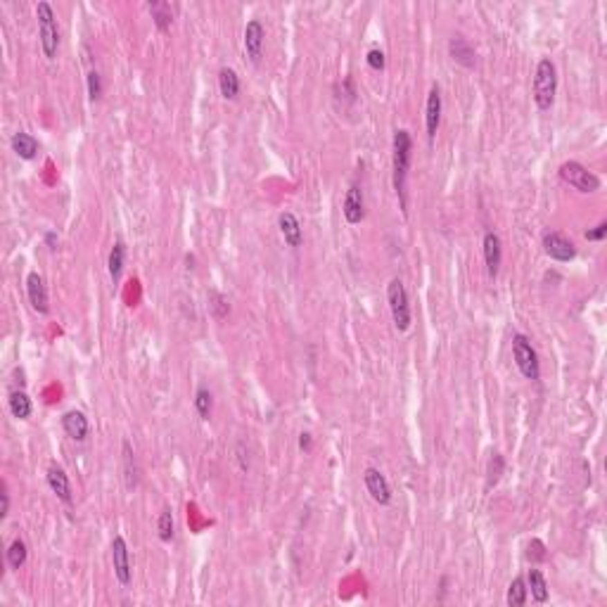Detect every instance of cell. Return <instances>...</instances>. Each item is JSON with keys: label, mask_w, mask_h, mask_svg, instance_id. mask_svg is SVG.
Here are the masks:
<instances>
[{"label": "cell", "mask_w": 607, "mask_h": 607, "mask_svg": "<svg viewBox=\"0 0 607 607\" xmlns=\"http://www.w3.org/2000/svg\"><path fill=\"white\" fill-rule=\"evenodd\" d=\"M512 356H515V363L520 368L522 375L532 382H538V377H541V365H538L536 349L532 347L529 337L520 335V332L512 335Z\"/></svg>", "instance_id": "cell-5"}, {"label": "cell", "mask_w": 607, "mask_h": 607, "mask_svg": "<svg viewBox=\"0 0 607 607\" xmlns=\"http://www.w3.org/2000/svg\"><path fill=\"white\" fill-rule=\"evenodd\" d=\"M209 309H211V314H214V318H219V320H224L228 314H230V304H228V299L224 297V294L221 292H209Z\"/></svg>", "instance_id": "cell-30"}, {"label": "cell", "mask_w": 607, "mask_h": 607, "mask_svg": "<svg viewBox=\"0 0 607 607\" xmlns=\"http://www.w3.org/2000/svg\"><path fill=\"white\" fill-rule=\"evenodd\" d=\"M86 81H88V96H91V100L102 98V76H100L98 71H91V74L86 76Z\"/></svg>", "instance_id": "cell-31"}, {"label": "cell", "mask_w": 607, "mask_h": 607, "mask_svg": "<svg viewBox=\"0 0 607 607\" xmlns=\"http://www.w3.org/2000/svg\"><path fill=\"white\" fill-rule=\"evenodd\" d=\"M124 264H126V244L121 242V240H116L114 247H112V252H109V259H107V271H109V278H112L114 285L121 280Z\"/></svg>", "instance_id": "cell-21"}, {"label": "cell", "mask_w": 607, "mask_h": 607, "mask_svg": "<svg viewBox=\"0 0 607 607\" xmlns=\"http://www.w3.org/2000/svg\"><path fill=\"white\" fill-rule=\"evenodd\" d=\"M543 252L550 256V259L560 261V264H567L577 256V247L572 240H567L562 233L548 230L543 235Z\"/></svg>", "instance_id": "cell-8"}, {"label": "cell", "mask_w": 607, "mask_h": 607, "mask_svg": "<svg viewBox=\"0 0 607 607\" xmlns=\"http://www.w3.org/2000/svg\"><path fill=\"white\" fill-rule=\"evenodd\" d=\"M365 62H368V66H370V69L382 71V69H384V64H387V60H384V53H382V50L372 48V50H368Z\"/></svg>", "instance_id": "cell-33"}, {"label": "cell", "mask_w": 607, "mask_h": 607, "mask_svg": "<svg viewBox=\"0 0 607 607\" xmlns=\"http://www.w3.org/2000/svg\"><path fill=\"white\" fill-rule=\"evenodd\" d=\"M0 498H3V510H0V517H8L10 515V491H8V487H5L3 484V491H0Z\"/></svg>", "instance_id": "cell-35"}, {"label": "cell", "mask_w": 607, "mask_h": 607, "mask_svg": "<svg viewBox=\"0 0 607 607\" xmlns=\"http://www.w3.org/2000/svg\"><path fill=\"white\" fill-rule=\"evenodd\" d=\"M500 472H503V458H500L498 453L491 455V460H489V487H493L496 482L500 480Z\"/></svg>", "instance_id": "cell-32"}, {"label": "cell", "mask_w": 607, "mask_h": 607, "mask_svg": "<svg viewBox=\"0 0 607 607\" xmlns=\"http://www.w3.org/2000/svg\"><path fill=\"white\" fill-rule=\"evenodd\" d=\"M342 214L344 219H347V224H361L365 216V207H363V190H361V185H354L347 190V197H344V204H342Z\"/></svg>", "instance_id": "cell-12"}, {"label": "cell", "mask_w": 607, "mask_h": 607, "mask_svg": "<svg viewBox=\"0 0 607 607\" xmlns=\"http://www.w3.org/2000/svg\"><path fill=\"white\" fill-rule=\"evenodd\" d=\"M26 558H29V550H26V543L21 538H15L8 548V565L12 570H21L26 565Z\"/></svg>", "instance_id": "cell-26"}, {"label": "cell", "mask_w": 607, "mask_h": 607, "mask_svg": "<svg viewBox=\"0 0 607 607\" xmlns=\"http://www.w3.org/2000/svg\"><path fill=\"white\" fill-rule=\"evenodd\" d=\"M211 408H214V399H211V392L207 387H197L194 392V410L202 420H209L211 417Z\"/></svg>", "instance_id": "cell-28"}, {"label": "cell", "mask_w": 607, "mask_h": 607, "mask_svg": "<svg viewBox=\"0 0 607 607\" xmlns=\"http://www.w3.org/2000/svg\"><path fill=\"white\" fill-rule=\"evenodd\" d=\"M449 53H451V57H453L455 62L463 64V66H467V69H472V66H475V62H477L475 50H472V46L465 41L463 36H453V38H451V43H449Z\"/></svg>", "instance_id": "cell-18"}, {"label": "cell", "mask_w": 607, "mask_h": 607, "mask_svg": "<svg viewBox=\"0 0 607 607\" xmlns=\"http://www.w3.org/2000/svg\"><path fill=\"white\" fill-rule=\"evenodd\" d=\"M36 17H38V36H41V50L48 60L57 57V48H60V29H57V19H55V10L53 5L41 0L36 5Z\"/></svg>", "instance_id": "cell-3"}, {"label": "cell", "mask_w": 607, "mask_h": 607, "mask_svg": "<svg viewBox=\"0 0 607 607\" xmlns=\"http://www.w3.org/2000/svg\"><path fill=\"white\" fill-rule=\"evenodd\" d=\"M363 482H365V489L368 493H370V498L375 500V503L380 505H389L392 503V487H389L387 477L382 475L377 467H365L363 472Z\"/></svg>", "instance_id": "cell-9"}, {"label": "cell", "mask_w": 607, "mask_h": 607, "mask_svg": "<svg viewBox=\"0 0 607 607\" xmlns=\"http://www.w3.org/2000/svg\"><path fill=\"white\" fill-rule=\"evenodd\" d=\"M439 124H442V93L434 86L427 96V107H425V126H427V141L434 143L439 131Z\"/></svg>", "instance_id": "cell-13"}, {"label": "cell", "mask_w": 607, "mask_h": 607, "mask_svg": "<svg viewBox=\"0 0 607 607\" xmlns=\"http://www.w3.org/2000/svg\"><path fill=\"white\" fill-rule=\"evenodd\" d=\"M8 406H10V413H12V415L17 417V420H29V415H31V410H33L29 394H26V392H19V389L10 394Z\"/></svg>", "instance_id": "cell-22"}, {"label": "cell", "mask_w": 607, "mask_h": 607, "mask_svg": "<svg viewBox=\"0 0 607 607\" xmlns=\"http://www.w3.org/2000/svg\"><path fill=\"white\" fill-rule=\"evenodd\" d=\"M527 588L532 591V598L536 600V603H545L548 600V581H545V577L541 574V570H529L527 574Z\"/></svg>", "instance_id": "cell-23"}, {"label": "cell", "mask_w": 607, "mask_h": 607, "mask_svg": "<svg viewBox=\"0 0 607 607\" xmlns=\"http://www.w3.org/2000/svg\"><path fill=\"white\" fill-rule=\"evenodd\" d=\"M48 487H50V491L57 496V498L62 500L64 505H71V503H74V496H71L69 477H66V472H64L60 465H50V467H48Z\"/></svg>", "instance_id": "cell-16"}, {"label": "cell", "mask_w": 607, "mask_h": 607, "mask_svg": "<svg viewBox=\"0 0 607 607\" xmlns=\"http://www.w3.org/2000/svg\"><path fill=\"white\" fill-rule=\"evenodd\" d=\"M121 451H124V477H126V489H136L138 487V467H136V455H133L131 444L124 442L121 444Z\"/></svg>", "instance_id": "cell-24"}, {"label": "cell", "mask_w": 607, "mask_h": 607, "mask_svg": "<svg viewBox=\"0 0 607 607\" xmlns=\"http://www.w3.org/2000/svg\"><path fill=\"white\" fill-rule=\"evenodd\" d=\"M46 242L50 249H57V235L55 233H46Z\"/></svg>", "instance_id": "cell-37"}, {"label": "cell", "mask_w": 607, "mask_h": 607, "mask_svg": "<svg viewBox=\"0 0 607 607\" xmlns=\"http://www.w3.org/2000/svg\"><path fill=\"white\" fill-rule=\"evenodd\" d=\"M150 12H152V19H154V24H157L159 31H166L171 26V21H174V12H171L169 3H159V0H154V3H150Z\"/></svg>", "instance_id": "cell-25"}, {"label": "cell", "mask_w": 607, "mask_h": 607, "mask_svg": "<svg viewBox=\"0 0 607 607\" xmlns=\"http://www.w3.org/2000/svg\"><path fill=\"white\" fill-rule=\"evenodd\" d=\"M560 178L572 185L574 190L583 192V194H591L600 190V178L593 174L588 166L579 164V161H565L560 166Z\"/></svg>", "instance_id": "cell-6"}, {"label": "cell", "mask_w": 607, "mask_h": 607, "mask_svg": "<svg viewBox=\"0 0 607 607\" xmlns=\"http://www.w3.org/2000/svg\"><path fill=\"white\" fill-rule=\"evenodd\" d=\"M26 297H29L33 311H38V314H43V316L50 311L48 287L38 273H29V275H26Z\"/></svg>", "instance_id": "cell-11"}, {"label": "cell", "mask_w": 607, "mask_h": 607, "mask_svg": "<svg viewBox=\"0 0 607 607\" xmlns=\"http://www.w3.org/2000/svg\"><path fill=\"white\" fill-rule=\"evenodd\" d=\"M264 41H266V29L259 19H249L244 26V53L252 60L254 64L261 62L264 57Z\"/></svg>", "instance_id": "cell-10"}, {"label": "cell", "mask_w": 607, "mask_h": 607, "mask_svg": "<svg viewBox=\"0 0 607 607\" xmlns=\"http://www.w3.org/2000/svg\"><path fill=\"white\" fill-rule=\"evenodd\" d=\"M482 247H484V261H487L489 275L496 278L500 269V261H503V244H500V237L496 235L493 230H489L487 235H484Z\"/></svg>", "instance_id": "cell-17"}, {"label": "cell", "mask_w": 607, "mask_h": 607, "mask_svg": "<svg viewBox=\"0 0 607 607\" xmlns=\"http://www.w3.org/2000/svg\"><path fill=\"white\" fill-rule=\"evenodd\" d=\"M387 304L392 311V320L397 325L399 332H406L410 327V304H408V292H406L404 282L399 278H394L387 285Z\"/></svg>", "instance_id": "cell-4"}, {"label": "cell", "mask_w": 607, "mask_h": 607, "mask_svg": "<svg viewBox=\"0 0 607 607\" xmlns=\"http://www.w3.org/2000/svg\"><path fill=\"white\" fill-rule=\"evenodd\" d=\"M410 157H413V138L406 128L394 133V190L399 194V204L406 211V178H408Z\"/></svg>", "instance_id": "cell-1"}, {"label": "cell", "mask_w": 607, "mask_h": 607, "mask_svg": "<svg viewBox=\"0 0 607 607\" xmlns=\"http://www.w3.org/2000/svg\"><path fill=\"white\" fill-rule=\"evenodd\" d=\"M555 93H558V69L550 60H541L534 74V102L541 112H548L553 107Z\"/></svg>", "instance_id": "cell-2"}, {"label": "cell", "mask_w": 607, "mask_h": 607, "mask_svg": "<svg viewBox=\"0 0 607 607\" xmlns=\"http://www.w3.org/2000/svg\"><path fill=\"white\" fill-rule=\"evenodd\" d=\"M12 150H15V154L19 159L31 161L38 154V141L33 136H29V133L19 131V133H15V136H12Z\"/></svg>", "instance_id": "cell-19"}, {"label": "cell", "mask_w": 607, "mask_h": 607, "mask_svg": "<svg viewBox=\"0 0 607 607\" xmlns=\"http://www.w3.org/2000/svg\"><path fill=\"white\" fill-rule=\"evenodd\" d=\"M219 91L226 100H237V96H240V76L235 74V69L224 66L219 71Z\"/></svg>", "instance_id": "cell-20"}, {"label": "cell", "mask_w": 607, "mask_h": 607, "mask_svg": "<svg viewBox=\"0 0 607 607\" xmlns=\"http://www.w3.org/2000/svg\"><path fill=\"white\" fill-rule=\"evenodd\" d=\"M311 444H314V439H311V434H309V432H302V434H299V449H302L304 453H309V451H311Z\"/></svg>", "instance_id": "cell-36"}, {"label": "cell", "mask_w": 607, "mask_h": 607, "mask_svg": "<svg viewBox=\"0 0 607 607\" xmlns=\"http://www.w3.org/2000/svg\"><path fill=\"white\" fill-rule=\"evenodd\" d=\"M605 235H607V224H605V221H603V224L595 226L593 230H586V240H591V242L605 240Z\"/></svg>", "instance_id": "cell-34"}, {"label": "cell", "mask_w": 607, "mask_h": 607, "mask_svg": "<svg viewBox=\"0 0 607 607\" xmlns=\"http://www.w3.org/2000/svg\"><path fill=\"white\" fill-rule=\"evenodd\" d=\"M278 226H280L282 240H285L287 247H292V249L302 247L304 230H302V224H299V219L292 214V211H282V214L278 216Z\"/></svg>", "instance_id": "cell-14"}, {"label": "cell", "mask_w": 607, "mask_h": 607, "mask_svg": "<svg viewBox=\"0 0 607 607\" xmlns=\"http://www.w3.org/2000/svg\"><path fill=\"white\" fill-rule=\"evenodd\" d=\"M112 562H114V574L121 586H131L133 567H131V553H128V543L124 536L112 538Z\"/></svg>", "instance_id": "cell-7"}, {"label": "cell", "mask_w": 607, "mask_h": 607, "mask_svg": "<svg viewBox=\"0 0 607 607\" xmlns=\"http://www.w3.org/2000/svg\"><path fill=\"white\" fill-rule=\"evenodd\" d=\"M157 534L164 543H169L171 538H174V512H171V508L161 510L159 522H157Z\"/></svg>", "instance_id": "cell-29"}, {"label": "cell", "mask_w": 607, "mask_h": 607, "mask_svg": "<svg viewBox=\"0 0 607 607\" xmlns=\"http://www.w3.org/2000/svg\"><path fill=\"white\" fill-rule=\"evenodd\" d=\"M527 595H529L527 579H522V577L512 579V583L508 586V605L510 607H522L527 603Z\"/></svg>", "instance_id": "cell-27"}, {"label": "cell", "mask_w": 607, "mask_h": 607, "mask_svg": "<svg viewBox=\"0 0 607 607\" xmlns=\"http://www.w3.org/2000/svg\"><path fill=\"white\" fill-rule=\"evenodd\" d=\"M62 430L66 432V437L74 439V442H86L88 434H91V422L88 417L81 413V410H69V413L62 415Z\"/></svg>", "instance_id": "cell-15"}]
</instances>
